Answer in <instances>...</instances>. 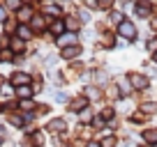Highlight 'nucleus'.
Wrapping results in <instances>:
<instances>
[{
    "mask_svg": "<svg viewBox=\"0 0 157 147\" xmlns=\"http://www.w3.org/2000/svg\"><path fill=\"white\" fill-rule=\"evenodd\" d=\"M120 34L132 39L134 34H136V28H134V23H129V21H123V23H120Z\"/></svg>",
    "mask_w": 157,
    "mask_h": 147,
    "instance_id": "1",
    "label": "nucleus"
},
{
    "mask_svg": "<svg viewBox=\"0 0 157 147\" xmlns=\"http://www.w3.org/2000/svg\"><path fill=\"white\" fill-rule=\"evenodd\" d=\"M132 85L139 88V90H143L148 85V78H143V76H132Z\"/></svg>",
    "mask_w": 157,
    "mask_h": 147,
    "instance_id": "2",
    "label": "nucleus"
},
{
    "mask_svg": "<svg viewBox=\"0 0 157 147\" xmlns=\"http://www.w3.org/2000/svg\"><path fill=\"white\" fill-rule=\"evenodd\" d=\"M14 83L19 85V88H23L25 83H30V76H28V74H16V76H14Z\"/></svg>",
    "mask_w": 157,
    "mask_h": 147,
    "instance_id": "3",
    "label": "nucleus"
},
{
    "mask_svg": "<svg viewBox=\"0 0 157 147\" xmlns=\"http://www.w3.org/2000/svg\"><path fill=\"white\" fill-rule=\"evenodd\" d=\"M49 129H51V131H63V129H65V122H63V120H53V122L49 124Z\"/></svg>",
    "mask_w": 157,
    "mask_h": 147,
    "instance_id": "4",
    "label": "nucleus"
},
{
    "mask_svg": "<svg viewBox=\"0 0 157 147\" xmlns=\"http://www.w3.org/2000/svg\"><path fill=\"white\" fill-rule=\"evenodd\" d=\"M16 92H19V97H25V99H28L30 94H33V90H30L28 85H23V88H19V90H16Z\"/></svg>",
    "mask_w": 157,
    "mask_h": 147,
    "instance_id": "5",
    "label": "nucleus"
},
{
    "mask_svg": "<svg viewBox=\"0 0 157 147\" xmlns=\"http://www.w3.org/2000/svg\"><path fill=\"white\" fill-rule=\"evenodd\" d=\"M19 37L21 39H30V28H23V25H21L19 28Z\"/></svg>",
    "mask_w": 157,
    "mask_h": 147,
    "instance_id": "6",
    "label": "nucleus"
},
{
    "mask_svg": "<svg viewBox=\"0 0 157 147\" xmlns=\"http://www.w3.org/2000/svg\"><path fill=\"white\" fill-rule=\"evenodd\" d=\"M63 53H65V55H63V58H74V55H76V53H78V48H76V46H72V48H65V51H63Z\"/></svg>",
    "mask_w": 157,
    "mask_h": 147,
    "instance_id": "7",
    "label": "nucleus"
},
{
    "mask_svg": "<svg viewBox=\"0 0 157 147\" xmlns=\"http://www.w3.org/2000/svg\"><path fill=\"white\" fill-rule=\"evenodd\" d=\"M146 140L148 142H157V131H146Z\"/></svg>",
    "mask_w": 157,
    "mask_h": 147,
    "instance_id": "8",
    "label": "nucleus"
},
{
    "mask_svg": "<svg viewBox=\"0 0 157 147\" xmlns=\"http://www.w3.org/2000/svg\"><path fill=\"white\" fill-rule=\"evenodd\" d=\"M74 41V34H65L63 39H58V44H72Z\"/></svg>",
    "mask_w": 157,
    "mask_h": 147,
    "instance_id": "9",
    "label": "nucleus"
},
{
    "mask_svg": "<svg viewBox=\"0 0 157 147\" xmlns=\"http://www.w3.org/2000/svg\"><path fill=\"white\" fill-rule=\"evenodd\" d=\"M143 110H148V113H155V110H157V103H146V106H143Z\"/></svg>",
    "mask_w": 157,
    "mask_h": 147,
    "instance_id": "10",
    "label": "nucleus"
},
{
    "mask_svg": "<svg viewBox=\"0 0 157 147\" xmlns=\"http://www.w3.org/2000/svg\"><path fill=\"white\" fill-rule=\"evenodd\" d=\"M12 51H2V53H0V60H12Z\"/></svg>",
    "mask_w": 157,
    "mask_h": 147,
    "instance_id": "11",
    "label": "nucleus"
},
{
    "mask_svg": "<svg viewBox=\"0 0 157 147\" xmlns=\"http://www.w3.org/2000/svg\"><path fill=\"white\" fill-rule=\"evenodd\" d=\"M19 16H21V21H23V16H30V7H23V9L19 12Z\"/></svg>",
    "mask_w": 157,
    "mask_h": 147,
    "instance_id": "12",
    "label": "nucleus"
},
{
    "mask_svg": "<svg viewBox=\"0 0 157 147\" xmlns=\"http://www.w3.org/2000/svg\"><path fill=\"white\" fill-rule=\"evenodd\" d=\"M63 28H65V25H63V21H58V23H53V30H56V32H63Z\"/></svg>",
    "mask_w": 157,
    "mask_h": 147,
    "instance_id": "13",
    "label": "nucleus"
},
{
    "mask_svg": "<svg viewBox=\"0 0 157 147\" xmlns=\"http://www.w3.org/2000/svg\"><path fill=\"white\" fill-rule=\"evenodd\" d=\"M5 19V9H2V7H0V21Z\"/></svg>",
    "mask_w": 157,
    "mask_h": 147,
    "instance_id": "14",
    "label": "nucleus"
},
{
    "mask_svg": "<svg viewBox=\"0 0 157 147\" xmlns=\"http://www.w3.org/2000/svg\"><path fill=\"white\" fill-rule=\"evenodd\" d=\"M88 147H99V145H97V142H90V145H88Z\"/></svg>",
    "mask_w": 157,
    "mask_h": 147,
    "instance_id": "15",
    "label": "nucleus"
},
{
    "mask_svg": "<svg viewBox=\"0 0 157 147\" xmlns=\"http://www.w3.org/2000/svg\"><path fill=\"white\" fill-rule=\"evenodd\" d=\"M155 60H157V55H155Z\"/></svg>",
    "mask_w": 157,
    "mask_h": 147,
    "instance_id": "16",
    "label": "nucleus"
}]
</instances>
